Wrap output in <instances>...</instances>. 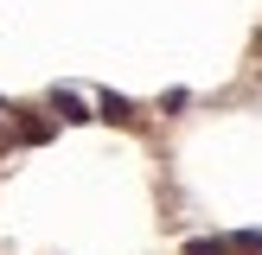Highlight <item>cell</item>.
<instances>
[{"label": "cell", "mask_w": 262, "mask_h": 255, "mask_svg": "<svg viewBox=\"0 0 262 255\" xmlns=\"http://www.w3.org/2000/svg\"><path fill=\"white\" fill-rule=\"evenodd\" d=\"M51 109H58V121H90V109H83L77 89H51Z\"/></svg>", "instance_id": "cell-1"}, {"label": "cell", "mask_w": 262, "mask_h": 255, "mask_svg": "<svg viewBox=\"0 0 262 255\" xmlns=\"http://www.w3.org/2000/svg\"><path fill=\"white\" fill-rule=\"evenodd\" d=\"M96 115H109L115 128H135V102H128V96H109V89H102V102H96Z\"/></svg>", "instance_id": "cell-2"}, {"label": "cell", "mask_w": 262, "mask_h": 255, "mask_svg": "<svg viewBox=\"0 0 262 255\" xmlns=\"http://www.w3.org/2000/svg\"><path fill=\"white\" fill-rule=\"evenodd\" d=\"M230 255H262V230H237L230 236Z\"/></svg>", "instance_id": "cell-3"}, {"label": "cell", "mask_w": 262, "mask_h": 255, "mask_svg": "<svg viewBox=\"0 0 262 255\" xmlns=\"http://www.w3.org/2000/svg\"><path fill=\"white\" fill-rule=\"evenodd\" d=\"M186 255H230V242H217V236H192Z\"/></svg>", "instance_id": "cell-4"}]
</instances>
